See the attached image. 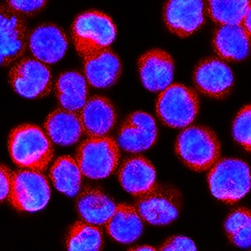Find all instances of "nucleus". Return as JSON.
I'll use <instances>...</instances> for the list:
<instances>
[{
    "label": "nucleus",
    "mask_w": 251,
    "mask_h": 251,
    "mask_svg": "<svg viewBox=\"0 0 251 251\" xmlns=\"http://www.w3.org/2000/svg\"><path fill=\"white\" fill-rule=\"evenodd\" d=\"M8 150L19 167L44 171L53 157V148L47 134L35 125H22L9 135Z\"/></svg>",
    "instance_id": "nucleus-1"
},
{
    "label": "nucleus",
    "mask_w": 251,
    "mask_h": 251,
    "mask_svg": "<svg viewBox=\"0 0 251 251\" xmlns=\"http://www.w3.org/2000/svg\"><path fill=\"white\" fill-rule=\"evenodd\" d=\"M175 150L186 166L201 172L212 168L219 160L220 143L211 129L193 126L178 136Z\"/></svg>",
    "instance_id": "nucleus-2"
},
{
    "label": "nucleus",
    "mask_w": 251,
    "mask_h": 251,
    "mask_svg": "<svg viewBox=\"0 0 251 251\" xmlns=\"http://www.w3.org/2000/svg\"><path fill=\"white\" fill-rule=\"evenodd\" d=\"M72 33L77 52L85 57L108 49L116 38L117 28L110 16L93 10L75 19Z\"/></svg>",
    "instance_id": "nucleus-3"
},
{
    "label": "nucleus",
    "mask_w": 251,
    "mask_h": 251,
    "mask_svg": "<svg viewBox=\"0 0 251 251\" xmlns=\"http://www.w3.org/2000/svg\"><path fill=\"white\" fill-rule=\"evenodd\" d=\"M208 184L215 198L226 203H235L249 191V166L239 159L217 161L208 174Z\"/></svg>",
    "instance_id": "nucleus-4"
},
{
    "label": "nucleus",
    "mask_w": 251,
    "mask_h": 251,
    "mask_svg": "<svg viewBox=\"0 0 251 251\" xmlns=\"http://www.w3.org/2000/svg\"><path fill=\"white\" fill-rule=\"evenodd\" d=\"M156 111L159 119L168 127L186 128L199 112V99L195 91L181 83H173L160 94Z\"/></svg>",
    "instance_id": "nucleus-5"
},
{
    "label": "nucleus",
    "mask_w": 251,
    "mask_h": 251,
    "mask_svg": "<svg viewBox=\"0 0 251 251\" xmlns=\"http://www.w3.org/2000/svg\"><path fill=\"white\" fill-rule=\"evenodd\" d=\"M119 160V145L107 136L91 137L79 145L76 152L82 175L95 180L109 177L117 169Z\"/></svg>",
    "instance_id": "nucleus-6"
},
{
    "label": "nucleus",
    "mask_w": 251,
    "mask_h": 251,
    "mask_svg": "<svg viewBox=\"0 0 251 251\" xmlns=\"http://www.w3.org/2000/svg\"><path fill=\"white\" fill-rule=\"evenodd\" d=\"M50 199L48 179L39 171L23 170L12 174L10 203L19 211L36 212L44 209Z\"/></svg>",
    "instance_id": "nucleus-7"
},
{
    "label": "nucleus",
    "mask_w": 251,
    "mask_h": 251,
    "mask_svg": "<svg viewBox=\"0 0 251 251\" xmlns=\"http://www.w3.org/2000/svg\"><path fill=\"white\" fill-rule=\"evenodd\" d=\"M136 208L148 223L168 225L179 216L181 195L171 186L155 184L152 189L139 196Z\"/></svg>",
    "instance_id": "nucleus-8"
},
{
    "label": "nucleus",
    "mask_w": 251,
    "mask_h": 251,
    "mask_svg": "<svg viewBox=\"0 0 251 251\" xmlns=\"http://www.w3.org/2000/svg\"><path fill=\"white\" fill-rule=\"evenodd\" d=\"M13 90L24 98L38 99L51 90L50 70L36 58H25L15 65L9 74Z\"/></svg>",
    "instance_id": "nucleus-9"
},
{
    "label": "nucleus",
    "mask_w": 251,
    "mask_h": 251,
    "mask_svg": "<svg viewBox=\"0 0 251 251\" xmlns=\"http://www.w3.org/2000/svg\"><path fill=\"white\" fill-rule=\"evenodd\" d=\"M158 129L154 118L145 112H135L125 120L118 134V145L129 153H140L155 144Z\"/></svg>",
    "instance_id": "nucleus-10"
},
{
    "label": "nucleus",
    "mask_w": 251,
    "mask_h": 251,
    "mask_svg": "<svg viewBox=\"0 0 251 251\" xmlns=\"http://www.w3.org/2000/svg\"><path fill=\"white\" fill-rule=\"evenodd\" d=\"M194 82L202 94L214 99H223L231 92L234 77L231 69L223 60L209 57L197 66Z\"/></svg>",
    "instance_id": "nucleus-11"
},
{
    "label": "nucleus",
    "mask_w": 251,
    "mask_h": 251,
    "mask_svg": "<svg viewBox=\"0 0 251 251\" xmlns=\"http://www.w3.org/2000/svg\"><path fill=\"white\" fill-rule=\"evenodd\" d=\"M164 20L170 31L187 37L197 31L204 24V2L199 0H173L165 4Z\"/></svg>",
    "instance_id": "nucleus-12"
},
{
    "label": "nucleus",
    "mask_w": 251,
    "mask_h": 251,
    "mask_svg": "<svg viewBox=\"0 0 251 251\" xmlns=\"http://www.w3.org/2000/svg\"><path fill=\"white\" fill-rule=\"evenodd\" d=\"M139 72L144 87L150 92H162L172 85L174 60L162 50H151L139 59Z\"/></svg>",
    "instance_id": "nucleus-13"
},
{
    "label": "nucleus",
    "mask_w": 251,
    "mask_h": 251,
    "mask_svg": "<svg viewBox=\"0 0 251 251\" xmlns=\"http://www.w3.org/2000/svg\"><path fill=\"white\" fill-rule=\"evenodd\" d=\"M28 45L34 57L49 65L64 57L69 47L67 35L54 25H43L33 29Z\"/></svg>",
    "instance_id": "nucleus-14"
},
{
    "label": "nucleus",
    "mask_w": 251,
    "mask_h": 251,
    "mask_svg": "<svg viewBox=\"0 0 251 251\" xmlns=\"http://www.w3.org/2000/svg\"><path fill=\"white\" fill-rule=\"evenodd\" d=\"M1 65L7 66L22 56L27 44V30L23 17L11 8L1 7Z\"/></svg>",
    "instance_id": "nucleus-15"
},
{
    "label": "nucleus",
    "mask_w": 251,
    "mask_h": 251,
    "mask_svg": "<svg viewBox=\"0 0 251 251\" xmlns=\"http://www.w3.org/2000/svg\"><path fill=\"white\" fill-rule=\"evenodd\" d=\"M83 132L90 137L107 136L117 121L113 103L104 97L95 96L88 100L79 114Z\"/></svg>",
    "instance_id": "nucleus-16"
},
{
    "label": "nucleus",
    "mask_w": 251,
    "mask_h": 251,
    "mask_svg": "<svg viewBox=\"0 0 251 251\" xmlns=\"http://www.w3.org/2000/svg\"><path fill=\"white\" fill-rule=\"evenodd\" d=\"M122 73L119 56L106 49L85 56V75L91 86L98 89L112 87Z\"/></svg>",
    "instance_id": "nucleus-17"
},
{
    "label": "nucleus",
    "mask_w": 251,
    "mask_h": 251,
    "mask_svg": "<svg viewBox=\"0 0 251 251\" xmlns=\"http://www.w3.org/2000/svg\"><path fill=\"white\" fill-rule=\"evenodd\" d=\"M119 181L131 195L141 196L156 184V170L153 164L142 156L126 160L119 170Z\"/></svg>",
    "instance_id": "nucleus-18"
},
{
    "label": "nucleus",
    "mask_w": 251,
    "mask_h": 251,
    "mask_svg": "<svg viewBox=\"0 0 251 251\" xmlns=\"http://www.w3.org/2000/svg\"><path fill=\"white\" fill-rule=\"evenodd\" d=\"M143 228V218L137 208L127 204L117 205L114 214L107 222L109 235L123 244L133 243L139 239Z\"/></svg>",
    "instance_id": "nucleus-19"
},
{
    "label": "nucleus",
    "mask_w": 251,
    "mask_h": 251,
    "mask_svg": "<svg viewBox=\"0 0 251 251\" xmlns=\"http://www.w3.org/2000/svg\"><path fill=\"white\" fill-rule=\"evenodd\" d=\"M45 127L50 139L65 147L75 144L83 132L79 115L65 109H58L50 114Z\"/></svg>",
    "instance_id": "nucleus-20"
},
{
    "label": "nucleus",
    "mask_w": 251,
    "mask_h": 251,
    "mask_svg": "<svg viewBox=\"0 0 251 251\" xmlns=\"http://www.w3.org/2000/svg\"><path fill=\"white\" fill-rule=\"evenodd\" d=\"M249 37L241 25H221L213 38L214 50L224 59L243 60L249 52Z\"/></svg>",
    "instance_id": "nucleus-21"
},
{
    "label": "nucleus",
    "mask_w": 251,
    "mask_h": 251,
    "mask_svg": "<svg viewBox=\"0 0 251 251\" xmlns=\"http://www.w3.org/2000/svg\"><path fill=\"white\" fill-rule=\"evenodd\" d=\"M56 98L62 109L78 112L88 101L87 78L77 72L61 74L55 85Z\"/></svg>",
    "instance_id": "nucleus-22"
},
{
    "label": "nucleus",
    "mask_w": 251,
    "mask_h": 251,
    "mask_svg": "<svg viewBox=\"0 0 251 251\" xmlns=\"http://www.w3.org/2000/svg\"><path fill=\"white\" fill-rule=\"evenodd\" d=\"M77 211L80 217L94 225L107 224L116 210V203L97 189H87L77 199Z\"/></svg>",
    "instance_id": "nucleus-23"
},
{
    "label": "nucleus",
    "mask_w": 251,
    "mask_h": 251,
    "mask_svg": "<svg viewBox=\"0 0 251 251\" xmlns=\"http://www.w3.org/2000/svg\"><path fill=\"white\" fill-rule=\"evenodd\" d=\"M81 171L77 162L70 156L59 157L50 169V179L56 189L69 197L78 194L81 186Z\"/></svg>",
    "instance_id": "nucleus-24"
},
{
    "label": "nucleus",
    "mask_w": 251,
    "mask_h": 251,
    "mask_svg": "<svg viewBox=\"0 0 251 251\" xmlns=\"http://www.w3.org/2000/svg\"><path fill=\"white\" fill-rule=\"evenodd\" d=\"M250 9V2L243 1H208L207 11L215 23L222 25H241L246 12Z\"/></svg>",
    "instance_id": "nucleus-25"
},
{
    "label": "nucleus",
    "mask_w": 251,
    "mask_h": 251,
    "mask_svg": "<svg viewBox=\"0 0 251 251\" xmlns=\"http://www.w3.org/2000/svg\"><path fill=\"white\" fill-rule=\"evenodd\" d=\"M102 234L100 230L91 223L76 222L70 230L67 239L69 250H91L101 249Z\"/></svg>",
    "instance_id": "nucleus-26"
},
{
    "label": "nucleus",
    "mask_w": 251,
    "mask_h": 251,
    "mask_svg": "<svg viewBox=\"0 0 251 251\" xmlns=\"http://www.w3.org/2000/svg\"><path fill=\"white\" fill-rule=\"evenodd\" d=\"M225 231L234 245L248 248L251 244V216L248 209L239 208L230 214L225 223Z\"/></svg>",
    "instance_id": "nucleus-27"
},
{
    "label": "nucleus",
    "mask_w": 251,
    "mask_h": 251,
    "mask_svg": "<svg viewBox=\"0 0 251 251\" xmlns=\"http://www.w3.org/2000/svg\"><path fill=\"white\" fill-rule=\"evenodd\" d=\"M232 135L234 140L239 143L246 151L251 147V108L249 104L244 107L236 116L233 126Z\"/></svg>",
    "instance_id": "nucleus-28"
},
{
    "label": "nucleus",
    "mask_w": 251,
    "mask_h": 251,
    "mask_svg": "<svg viewBox=\"0 0 251 251\" xmlns=\"http://www.w3.org/2000/svg\"><path fill=\"white\" fill-rule=\"evenodd\" d=\"M165 251H192L196 250L197 247L193 240L185 236H174L167 240L160 248Z\"/></svg>",
    "instance_id": "nucleus-29"
},
{
    "label": "nucleus",
    "mask_w": 251,
    "mask_h": 251,
    "mask_svg": "<svg viewBox=\"0 0 251 251\" xmlns=\"http://www.w3.org/2000/svg\"><path fill=\"white\" fill-rule=\"evenodd\" d=\"M47 2L44 0H29V1H8L7 5L15 12L34 13L43 8Z\"/></svg>",
    "instance_id": "nucleus-30"
},
{
    "label": "nucleus",
    "mask_w": 251,
    "mask_h": 251,
    "mask_svg": "<svg viewBox=\"0 0 251 251\" xmlns=\"http://www.w3.org/2000/svg\"><path fill=\"white\" fill-rule=\"evenodd\" d=\"M12 186V175L9 172L8 168L4 165H1L0 169V199L4 201L7 197H9Z\"/></svg>",
    "instance_id": "nucleus-31"
},
{
    "label": "nucleus",
    "mask_w": 251,
    "mask_h": 251,
    "mask_svg": "<svg viewBox=\"0 0 251 251\" xmlns=\"http://www.w3.org/2000/svg\"><path fill=\"white\" fill-rule=\"evenodd\" d=\"M250 16H251V8L248 9V11L246 12L244 18H243V22H242V27L244 28V30L247 32L248 35H250V31H251V25H250Z\"/></svg>",
    "instance_id": "nucleus-32"
},
{
    "label": "nucleus",
    "mask_w": 251,
    "mask_h": 251,
    "mask_svg": "<svg viewBox=\"0 0 251 251\" xmlns=\"http://www.w3.org/2000/svg\"><path fill=\"white\" fill-rule=\"evenodd\" d=\"M132 250H156V248L152 247V246H139V247H134L131 248Z\"/></svg>",
    "instance_id": "nucleus-33"
}]
</instances>
